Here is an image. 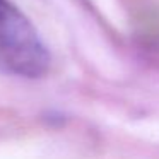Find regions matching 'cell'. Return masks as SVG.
Instances as JSON below:
<instances>
[{
  "instance_id": "1",
  "label": "cell",
  "mask_w": 159,
  "mask_h": 159,
  "mask_svg": "<svg viewBox=\"0 0 159 159\" xmlns=\"http://www.w3.org/2000/svg\"><path fill=\"white\" fill-rule=\"evenodd\" d=\"M52 57L33 22L11 0H0V72L22 79H39Z\"/></svg>"
}]
</instances>
